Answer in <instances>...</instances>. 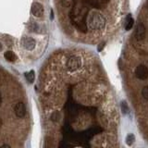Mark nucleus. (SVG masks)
I'll return each instance as SVG.
<instances>
[{
  "mask_svg": "<svg viewBox=\"0 0 148 148\" xmlns=\"http://www.w3.org/2000/svg\"><path fill=\"white\" fill-rule=\"evenodd\" d=\"M88 27L91 30H101L105 27L106 20L101 13L96 11H92L87 16Z\"/></svg>",
  "mask_w": 148,
  "mask_h": 148,
  "instance_id": "nucleus-1",
  "label": "nucleus"
},
{
  "mask_svg": "<svg viewBox=\"0 0 148 148\" xmlns=\"http://www.w3.org/2000/svg\"><path fill=\"white\" fill-rule=\"evenodd\" d=\"M81 66V59L80 57L71 56L67 61V69L69 71H76Z\"/></svg>",
  "mask_w": 148,
  "mask_h": 148,
  "instance_id": "nucleus-2",
  "label": "nucleus"
},
{
  "mask_svg": "<svg viewBox=\"0 0 148 148\" xmlns=\"http://www.w3.org/2000/svg\"><path fill=\"white\" fill-rule=\"evenodd\" d=\"M135 75L140 80H146L148 78V68L145 65H139L135 69Z\"/></svg>",
  "mask_w": 148,
  "mask_h": 148,
  "instance_id": "nucleus-3",
  "label": "nucleus"
},
{
  "mask_svg": "<svg viewBox=\"0 0 148 148\" xmlns=\"http://www.w3.org/2000/svg\"><path fill=\"white\" fill-rule=\"evenodd\" d=\"M135 38L138 41H142L145 38V24L143 22H139L135 29V32H134Z\"/></svg>",
  "mask_w": 148,
  "mask_h": 148,
  "instance_id": "nucleus-4",
  "label": "nucleus"
},
{
  "mask_svg": "<svg viewBox=\"0 0 148 148\" xmlns=\"http://www.w3.org/2000/svg\"><path fill=\"white\" fill-rule=\"evenodd\" d=\"M32 15L34 16V17H37V18H40L42 17L43 14H44V7L43 6L41 5L40 3H34L32 6Z\"/></svg>",
  "mask_w": 148,
  "mask_h": 148,
  "instance_id": "nucleus-5",
  "label": "nucleus"
},
{
  "mask_svg": "<svg viewBox=\"0 0 148 148\" xmlns=\"http://www.w3.org/2000/svg\"><path fill=\"white\" fill-rule=\"evenodd\" d=\"M14 111H15L16 116L18 118H23L26 114V106L22 102H19L18 104H16L14 108Z\"/></svg>",
  "mask_w": 148,
  "mask_h": 148,
  "instance_id": "nucleus-6",
  "label": "nucleus"
},
{
  "mask_svg": "<svg viewBox=\"0 0 148 148\" xmlns=\"http://www.w3.org/2000/svg\"><path fill=\"white\" fill-rule=\"evenodd\" d=\"M22 44L24 48L27 49V50H32L36 46V42L32 37H24L22 39Z\"/></svg>",
  "mask_w": 148,
  "mask_h": 148,
  "instance_id": "nucleus-7",
  "label": "nucleus"
},
{
  "mask_svg": "<svg viewBox=\"0 0 148 148\" xmlns=\"http://www.w3.org/2000/svg\"><path fill=\"white\" fill-rule=\"evenodd\" d=\"M133 23H134L133 18L131 17V14H129L128 16H127V18H126V22H125V30H126V31H130L131 29L133 27Z\"/></svg>",
  "mask_w": 148,
  "mask_h": 148,
  "instance_id": "nucleus-8",
  "label": "nucleus"
},
{
  "mask_svg": "<svg viewBox=\"0 0 148 148\" xmlns=\"http://www.w3.org/2000/svg\"><path fill=\"white\" fill-rule=\"evenodd\" d=\"M4 56H5V59L7 61H10V62H14V61L17 59V56H16L15 53L12 51H7Z\"/></svg>",
  "mask_w": 148,
  "mask_h": 148,
  "instance_id": "nucleus-9",
  "label": "nucleus"
},
{
  "mask_svg": "<svg viewBox=\"0 0 148 148\" xmlns=\"http://www.w3.org/2000/svg\"><path fill=\"white\" fill-rule=\"evenodd\" d=\"M25 78L27 79L28 83H32L34 81V79H35V73H34V71H29V72H26L25 73Z\"/></svg>",
  "mask_w": 148,
  "mask_h": 148,
  "instance_id": "nucleus-10",
  "label": "nucleus"
},
{
  "mask_svg": "<svg viewBox=\"0 0 148 148\" xmlns=\"http://www.w3.org/2000/svg\"><path fill=\"white\" fill-rule=\"evenodd\" d=\"M120 108H121V111H122V113L126 115V114H129V106H128V104L125 102V101H122L120 103Z\"/></svg>",
  "mask_w": 148,
  "mask_h": 148,
  "instance_id": "nucleus-11",
  "label": "nucleus"
},
{
  "mask_svg": "<svg viewBox=\"0 0 148 148\" xmlns=\"http://www.w3.org/2000/svg\"><path fill=\"white\" fill-rule=\"evenodd\" d=\"M134 139H135V137H134V135L133 133L127 135V137H126V143L128 145H131L133 143V142H134Z\"/></svg>",
  "mask_w": 148,
  "mask_h": 148,
  "instance_id": "nucleus-12",
  "label": "nucleus"
},
{
  "mask_svg": "<svg viewBox=\"0 0 148 148\" xmlns=\"http://www.w3.org/2000/svg\"><path fill=\"white\" fill-rule=\"evenodd\" d=\"M142 96L145 100H148V85L145 86L142 90Z\"/></svg>",
  "mask_w": 148,
  "mask_h": 148,
  "instance_id": "nucleus-13",
  "label": "nucleus"
},
{
  "mask_svg": "<svg viewBox=\"0 0 148 148\" xmlns=\"http://www.w3.org/2000/svg\"><path fill=\"white\" fill-rule=\"evenodd\" d=\"M105 46V43H102V44H100L99 46H98V51L99 52H101L102 50H103V47Z\"/></svg>",
  "mask_w": 148,
  "mask_h": 148,
  "instance_id": "nucleus-14",
  "label": "nucleus"
},
{
  "mask_svg": "<svg viewBox=\"0 0 148 148\" xmlns=\"http://www.w3.org/2000/svg\"><path fill=\"white\" fill-rule=\"evenodd\" d=\"M53 19H54V12H53V10H51V13H50V20H53Z\"/></svg>",
  "mask_w": 148,
  "mask_h": 148,
  "instance_id": "nucleus-15",
  "label": "nucleus"
},
{
  "mask_svg": "<svg viewBox=\"0 0 148 148\" xmlns=\"http://www.w3.org/2000/svg\"><path fill=\"white\" fill-rule=\"evenodd\" d=\"M1 148H11V147H10V145H7V143H6V145H3L1 146Z\"/></svg>",
  "mask_w": 148,
  "mask_h": 148,
  "instance_id": "nucleus-16",
  "label": "nucleus"
}]
</instances>
